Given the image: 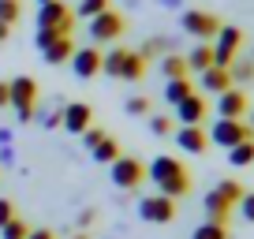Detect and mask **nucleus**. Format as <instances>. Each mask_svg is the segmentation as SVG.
Masks as SVG:
<instances>
[{"label": "nucleus", "mask_w": 254, "mask_h": 239, "mask_svg": "<svg viewBox=\"0 0 254 239\" xmlns=\"http://www.w3.org/2000/svg\"><path fill=\"white\" fill-rule=\"evenodd\" d=\"M146 179H150V183L157 187V194H165V198H183V194L190 191V172L183 168L180 157H168V153H161V157H153L150 165H146Z\"/></svg>", "instance_id": "1"}, {"label": "nucleus", "mask_w": 254, "mask_h": 239, "mask_svg": "<svg viewBox=\"0 0 254 239\" xmlns=\"http://www.w3.org/2000/svg\"><path fill=\"white\" fill-rule=\"evenodd\" d=\"M8 90H11V109H15L19 123H30L34 109H38V82L30 75H19V79L8 82Z\"/></svg>", "instance_id": "2"}, {"label": "nucleus", "mask_w": 254, "mask_h": 239, "mask_svg": "<svg viewBox=\"0 0 254 239\" xmlns=\"http://www.w3.org/2000/svg\"><path fill=\"white\" fill-rule=\"evenodd\" d=\"M109 179H112V187H120V191H138L142 179H146V165L138 157H124V153H120V157L109 165Z\"/></svg>", "instance_id": "3"}, {"label": "nucleus", "mask_w": 254, "mask_h": 239, "mask_svg": "<svg viewBox=\"0 0 254 239\" xmlns=\"http://www.w3.org/2000/svg\"><path fill=\"white\" fill-rule=\"evenodd\" d=\"M180 26H183V34H190V38H198V41H213V38H217V30H221L224 23L213 15V11L187 8V11H183V19H180Z\"/></svg>", "instance_id": "4"}, {"label": "nucleus", "mask_w": 254, "mask_h": 239, "mask_svg": "<svg viewBox=\"0 0 254 239\" xmlns=\"http://www.w3.org/2000/svg\"><path fill=\"white\" fill-rule=\"evenodd\" d=\"M239 49H243V30L221 26L213 38V67H232V60H239Z\"/></svg>", "instance_id": "5"}, {"label": "nucleus", "mask_w": 254, "mask_h": 239, "mask_svg": "<svg viewBox=\"0 0 254 239\" xmlns=\"http://www.w3.org/2000/svg\"><path fill=\"white\" fill-rule=\"evenodd\" d=\"M247 138H254V127H251V123H243V120H217L213 131H209V142L224 146V150L247 142Z\"/></svg>", "instance_id": "6"}, {"label": "nucleus", "mask_w": 254, "mask_h": 239, "mask_svg": "<svg viewBox=\"0 0 254 239\" xmlns=\"http://www.w3.org/2000/svg\"><path fill=\"white\" fill-rule=\"evenodd\" d=\"M86 34H90V41H97V45H105V41H116L120 34H124V15L120 11H101V15H94V19H86Z\"/></svg>", "instance_id": "7"}, {"label": "nucleus", "mask_w": 254, "mask_h": 239, "mask_svg": "<svg viewBox=\"0 0 254 239\" xmlns=\"http://www.w3.org/2000/svg\"><path fill=\"white\" fill-rule=\"evenodd\" d=\"M138 217H142L146 224H168V221H176V198H165V194L138 198Z\"/></svg>", "instance_id": "8"}, {"label": "nucleus", "mask_w": 254, "mask_h": 239, "mask_svg": "<svg viewBox=\"0 0 254 239\" xmlns=\"http://www.w3.org/2000/svg\"><path fill=\"white\" fill-rule=\"evenodd\" d=\"M60 127L67 131V135L79 138L86 127H94V109H90L86 101H67L64 112H60Z\"/></svg>", "instance_id": "9"}, {"label": "nucleus", "mask_w": 254, "mask_h": 239, "mask_svg": "<svg viewBox=\"0 0 254 239\" xmlns=\"http://www.w3.org/2000/svg\"><path fill=\"white\" fill-rule=\"evenodd\" d=\"M41 26H60V30L71 34L75 30V15L64 0H49V4H38V30Z\"/></svg>", "instance_id": "10"}, {"label": "nucleus", "mask_w": 254, "mask_h": 239, "mask_svg": "<svg viewBox=\"0 0 254 239\" xmlns=\"http://www.w3.org/2000/svg\"><path fill=\"white\" fill-rule=\"evenodd\" d=\"M71 71L75 79H94L97 71H101V49L97 45H82L71 53Z\"/></svg>", "instance_id": "11"}, {"label": "nucleus", "mask_w": 254, "mask_h": 239, "mask_svg": "<svg viewBox=\"0 0 254 239\" xmlns=\"http://www.w3.org/2000/svg\"><path fill=\"white\" fill-rule=\"evenodd\" d=\"M247 94L239 86H228L224 94H217V112H221V120H243L247 116Z\"/></svg>", "instance_id": "12"}, {"label": "nucleus", "mask_w": 254, "mask_h": 239, "mask_svg": "<svg viewBox=\"0 0 254 239\" xmlns=\"http://www.w3.org/2000/svg\"><path fill=\"white\" fill-rule=\"evenodd\" d=\"M206 97H198V94H190V97H183L180 105H176V120H180V127H194V123H202L206 120Z\"/></svg>", "instance_id": "13"}, {"label": "nucleus", "mask_w": 254, "mask_h": 239, "mask_svg": "<svg viewBox=\"0 0 254 239\" xmlns=\"http://www.w3.org/2000/svg\"><path fill=\"white\" fill-rule=\"evenodd\" d=\"M176 146H180L183 153H206V146H209V135L202 131V123H194V127H180L176 131Z\"/></svg>", "instance_id": "14"}, {"label": "nucleus", "mask_w": 254, "mask_h": 239, "mask_svg": "<svg viewBox=\"0 0 254 239\" xmlns=\"http://www.w3.org/2000/svg\"><path fill=\"white\" fill-rule=\"evenodd\" d=\"M198 86L206 90V94H224V90L232 86V75H228V67H206V71L198 75Z\"/></svg>", "instance_id": "15"}, {"label": "nucleus", "mask_w": 254, "mask_h": 239, "mask_svg": "<svg viewBox=\"0 0 254 239\" xmlns=\"http://www.w3.org/2000/svg\"><path fill=\"white\" fill-rule=\"evenodd\" d=\"M75 49H79V45H75V38H56L53 45L41 49V56H45V64H53V67H56V64H67Z\"/></svg>", "instance_id": "16"}, {"label": "nucleus", "mask_w": 254, "mask_h": 239, "mask_svg": "<svg viewBox=\"0 0 254 239\" xmlns=\"http://www.w3.org/2000/svg\"><path fill=\"white\" fill-rule=\"evenodd\" d=\"M146 64H150V60H142V56L135 53V49H127L124 53V64H120V75L116 79H124V82H138L146 75Z\"/></svg>", "instance_id": "17"}, {"label": "nucleus", "mask_w": 254, "mask_h": 239, "mask_svg": "<svg viewBox=\"0 0 254 239\" xmlns=\"http://www.w3.org/2000/svg\"><path fill=\"white\" fill-rule=\"evenodd\" d=\"M183 60H187V71H198L202 75L206 67H213V45H209V41H198Z\"/></svg>", "instance_id": "18"}, {"label": "nucleus", "mask_w": 254, "mask_h": 239, "mask_svg": "<svg viewBox=\"0 0 254 239\" xmlns=\"http://www.w3.org/2000/svg\"><path fill=\"white\" fill-rule=\"evenodd\" d=\"M90 157H94L97 165H112V161L120 157V142H116V138H112V135H105L101 142H97L94 150H90Z\"/></svg>", "instance_id": "19"}, {"label": "nucleus", "mask_w": 254, "mask_h": 239, "mask_svg": "<svg viewBox=\"0 0 254 239\" xmlns=\"http://www.w3.org/2000/svg\"><path fill=\"white\" fill-rule=\"evenodd\" d=\"M190 94H194L190 79H168V82H165V101L172 105V109H176V105L183 101V97H190Z\"/></svg>", "instance_id": "20"}, {"label": "nucleus", "mask_w": 254, "mask_h": 239, "mask_svg": "<svg viewBox=\"0 0 254 239\" xmlns=\"http://www.w3.org/2000/svg\"><path fill=\"white\" fill-rule=\"evenodd\" d=\"M228 213H232V206L209 191V194H206V217H209L213 224H228Z\"/></svg>", "instance_id": "21"}, {"label": "nucleus", "mask_w": 254, "mask_h": 239, "mask_svg": "<svg viewBox=\"0 0 254 239\" xmlns=\"http://www.w3.org/2000/svg\"><path fill=\"white\" fill-rule=\"evenodd\" d=\"M161 71H165V79H187V60L168 53V56H161Z\"/></svg>", "instance_id": "22"}, {"label": "nucleus", "mask_w": 254, "mask_h": 239, "mask_svg": "<svg viewBox=\"0 0 254 239\" xmlns=\"http://www.w3.org/2000/svg\"><path fill=\"white\" fill-rule=\"evenodd\" d=\"M168 53H172V38H161V34H157V38H150L142 49H138V56H142V60H153V56H168Z\"/></svg>", "instance_id": "23"}, {"label": "nucleus", "mask_w": 254, "mask_h": 239, "mask_svg": "<svg viewBox=\"0 0 254 239\" xmlns=\"http://www.w3.org/2000/svg\"><path fill=\"white\" fill-rule=\"evenodd\" d=\"M228 161H232L236 168H247V165H254V138H247V142L232 146V150H228Z\"/></svg>", "instance_id": "24"}, {"label": "nucleus", "mask_w": 254, "mask_h": 239, "mask_svg": "<svg viewBox=\"0 0 254 239\" xmlns=\"http://www.w3.org/2000/svg\"><path fill=\"white\" fill-rule=\"evenodd\" d=\"M124 53H127L124 45H112L109 53H101V71L116 79V75H120V64H124Z\"/></svg>", "instance_id": "25"}, {"label": "nucleus", "mask_w": 254, "mask_h": 239, "mask_svg": "<svg viewBox=\"0 0 254 239\" xmlns=\"http://www.w3.org/2000/svg\"><path fill=\"white\" fill-rule=\"evenodd\" d=\"M228 75H232V86H247V82H254V60H232V67H228Z\"/></svg>", "instance_id": "26"}, {"label": "nucleus", "mask_w": 254, "mask_h": 239, "mask_svg": "<svg viewBox=\"0 0 254 239\" xmlns=\"http://www.w3.org/2000/svg\"><path fill=\"white\" fill-rule=\"evenodd\" d=\"M26 236H30V224H26L19 213L11 217V221L4 224V228H0V239H26Z\"/></svg>", "instance_id": "27"}, {"label": "nucleus", "mask_w": 254, "mask_h": 239, "mask_svg": "<svg viewBox=\"0 0 254 239\" xmlns=\"http://www.w3.org/2000/svg\"><path fill=\"white\" fill-rule=\"evenodd\" d=\"M190 239H228V224L206 221V224H198V228H194V236H190Z\"/></svg>", "instance_id": "28"}, {"label": "nucleus", "mask_w": 254, "mask_h": 239, "mask_svg": "<svg viewBox=\"0 0 254 239\" xmlns=\"http://www.w3.org/2000/svg\"><path fill=\"white\" fill-rule=\"evenodd\" d=\"M101 11H109V0H79V8H75L71 15H79V19H94V15H101Z\"/></svg>", "instance_id": "29"}, {"label": "nucleus", "mask_w": 254, "mask_h": 239, "mask_svg": "<svg viewBox=\"0 0 254 239\" xmlns=\"http://www.w3.org/2000/svg\"><path fill=\"white\" fill-rule=\"evenodd\" d=\"M19 19H23V4H19V0H0V23L15 26Z\"/></svg>", "instance_id": "30"}, {"label": "nucleus", "mask_w": 254, "mask_h": 239, "mask_svg": "<svg viewBox=\"0 0 254 239\" xmlns=\"http://www.w3.org/2000/svg\"><path fill=\"white\" fill-rule=\"evenodd\" d=\"M56 38H71V34H67V30H60V26H41V30L34 34V45H38V49H45V45H53Z\"/></svg>", "instance_id": "31"}, {"label": "nucleus", "mask_w": 254, "mask_h": 239, "mask_svg": "<svg viewBox=\"0 0 254 239\" xmlns=\"http://www.w3.org/2000/svg\"><path fill=\"white\" fill-rule=\"evenodd\" d=\"M60 112H64V105L53 109V112H49V109H34V120H38L45 131H56V127H60Z\"/></svg>", "instance_id": "32"}, {"label": "nucleus", "mask_w": 254, "mask_h": 239, "mask_svg": "<svg viewBox=\"0 0 254 239\" xmlns=\"http://www.w3.org/2000/svg\"><path fill=\"white\" fill-rule=\"evenodd\" d=\"M124 112L127 116H146V112H150V97H127Z\"/></svg>", "instance_id": "33"}, {"label": "nucleus", "mask_w": 254, "mask_h": 239, "mask_svg": "<svg viewBox=\"0 0 254 239\" xmlns=\"http://www.w3.org/2000/svg\"><path fill=\"white\" fill-rule=\"evenodd\" d=\"M150 131H153L157 138L172 135V120H168V116H150Z\"/></svg>", "instance_id": "34"}, {"label": "nucleus", "mask_w": 254, "mask_h": 239, "mask_svg": "<svg viewBox=\"0 0 254 239\" xmlns=\"http://www.w3.org/2000/svg\"><path fill=\"white\" fill-rule=\"evenodd\" d=\"M101 138H105V131H101V127H86V131L79 135V142L86 146V150H94V146L101 142Z\"/></svg>", "instance_id": "35"}, {"label": "nucleus", "mask_w": 254, "mask_h": 239, "mask_svg": "<svg viewBox=\"0 0 254 239\" xmlns=\"http://www.w3.org/2000/svg\"><path fill=\"white\" fill-rule=\"evenodd\" d=\"M236 206H239V213H243V221H251V224H254V191H251V194H243Z\"/></svg>", "instance_id": "36"}, {"label": "nucleus", "mask_w": 254, "mask_h": 239, "mask_svg": "<svg viewBox=\"0 0 254 239\" xmlns=\"http://www.w3.org/2000/svg\"><path fill=\"white\" fill-rule=\"evenodd\" d=\"M11 217H15V206H11V198H0V228H4Z\"/></svg>", "instance_id": "37"}, {"label": "nucleus", "mask_w": 254, "mask_h": 239, "mask_svg": "<svg viewBox=\"0 0 254 239\" xmlns=\"http://www.w3.org/2000/svg\"><path fill=\"white\" fill-rule=\"evenodd\" d=\"M94 221H97V209H82V213H79V221H75V224H79V232H86Z\"/></svg>", "instance_id": "38"}, {"label": "nucleus", "mask_w": 254, "mask_h": 239, "mask_svg": "<svg viewBox=\"0 0 254 239\" xmlns=\"http://www.w3.org/2000/svg\"><path fill=\"white\" fill-rule=\"evenodd\" d=\"M26 239H56V232L53 228H30V236Z\"/></svg>", "instance_id": "39"}, {"label": "nucleus", "mask_w": 254, "mask_h": 239, "mask_svg": "<svg viewBox=\"0 0 254 239\" xmlns=\"http://www.w3.org/2000/svg\"><path fill=\"white\" fill-rule=\"evenodd\" d=\"M0 165H15V150L11 146H0Z\"/></svg>", "instance_id": "40"}, {"label": "nucleus", "mask_w": 254, "mask_h": 239, "mask_svg": "<svg viewBox=\"0 0 254 239\" xmlns=\"http://www.w3.org/2000/svg\"><path fill=\"white\" fill-rule=\"evenodd\" d=\"M11 105V90H8V82H0V109H8Z\"/></svg>", "instance_id": "41"}, {"label": "nucleus", "mask_w": 254, "mask_h": 239, "mask_svg": "<svg viewBox=\"0 0 254 239\" xmlns=\"http://www.w3.org/2000/svg\"><path fill=\"white\" fill-rule=\"evenodd\" d=\"M11 138H15V131H11V127H0V146H11Z\"/></svg>", "instance_id": "42"}, {"label": "nucleus", "mask_w": 254, "mask_h": 239, "mask_svg": "<svg viewBox=\"0 0 254 239\" xmlns=\"http://www.w3.org/2000/svg\"><path fill=\"white\" fill-rule=\"evenodd\" d=\"M157 4H165V8H180L183 0H157Z\"/></svg>", "instance_id": "43"}, {"label": "nucleus", "mask_w": 254, "mask_h": 239, "mask_svg": "<svg viewBox=\"0 0 254 239\" xmlns=\"http://www.w3.org/2000/svg\"><path fill=\"white\" fill-rule=\"evenodd\" d=\"M67 239H90V236H86V232H75V236H67Z\"/></svg>", "instance_id": "44"}, {"label": "nucleus", "mask_w": 254, "mask_h": 239, "mask_svg": "<svg viewBox=\"0 0 254 239\" xmlns=\"http://www.w3.org/2000/svg\"><path fill=\"white\" fill-rule=\"evenodd\" d=\"M38 4H49V0H38Z\"/></svg>", "instance_id": "45"}, {"label": "nucleus", "mask_w": 254, "mask_h": 239, "mask_svg": "<svg viewBox=\"0 0 254 239\" xmlns=\"http://www.w3.org/2000/svg\"><path fill=\"white\" fill-rule=\"evenodd\" d=\"M251 127H254V116H251Z\"/></svg>", "instance_id": "46"}]
</instances>
